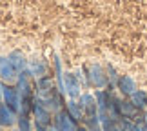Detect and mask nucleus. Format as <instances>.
I'll return each mask as SVG.
<instances>
[{
  "mask_svg": "<svg viewBox=\"0 0 147 131\" xmlns=\"http://www.w3.org/2000/svg\"><path fill=\"white\" fill-rule=\"evenodd\" d=\"M58 122H60V126H62V129H64V131H73V124H71L69 120H67V117L62 115Z\"/></svg>",
  "mask_w": 147,
  "mask_h": 131,
  "instance_id": "obj_1",
  "label": "nucleus"
},
{
  "mask_svg": "<svg viewBox=\"0 0 147 131\" xmlns=\"http://www.w3.org/2000/svg\"><path fill=\"white\" fill-rule=\"evenodd\" d=\"M0 71H2V77H5V78L11 77V69H9L7 66H5V62H4V60H0Z\"/></svg>",
  "mask_w": 147,
  "mask_h": 131,
  "instance_id": "obj_2",
  "label": "nucleus"
},
{
  "mask_svg": "<svg viewBox=\"0 0 147 131\" xmlns=\"http://www.w3.org/2000/svg\"><path fill=\"white\" fill-rule=\"evenodd\" d=\"M0 115H2V120H4L5 124H9V122H11V115H9V111H5L4 107L0 109Z\"/></svg>",
  "mask_w": 147,
  "mask_h": 131,
  "instance_id": "obj_3",
  "label": "nucleus"
}]
</instances>
